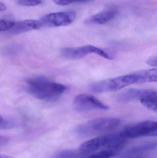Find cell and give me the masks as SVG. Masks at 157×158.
Masks as SVG:
<instances>
[{"label": "cell", "instance_id": "obj_26", "mask_svg": "<svg viewBox=\"0 0 157 158\" xmlns=\"http://www.w3.org/2000/svg\"><path fill=\"white\" fill-rule=\"evenodd\" d=\"M0 158H14L11 156H8V155H0Z\"/></svg>", "mask_w": 157, "mask_h": 158}, {"label": "cell", "instance_id": "obj_19", "mask_svg": "<svg viewBox=\"0 0 157 158\" xmlns=\"http://www.w3.org/2000/svg\"><path fill=\"white\" fill-rule=\"evenodd\" d=\"M53 2L57 5L65 6L72 4L71 0H53Z\"/></svg>", "mask_w": 157, "mask_h": 158}, {"label": "cell", "instance_id": "obj_14", "mask_svg": "<svg viewBox=\"0 0 157 158\" xmlns=\"http://www.w3.org/2000/svg\"><path fill=\"white\" fill-rule=\"evenodd\" d=\"M15 125L13 121L3 118L2 116L0 117V129L2 130H7L12 129Z\"/></svg>", "mask_w": 157, "mask_h": 158}, {"label": "cell", "instance_id": "obj_18", "mask_svg": "<svg viewBox=\"0 0 157 158\" xmlns=\"http://www.w3.org/2000/svg\"><path fill=\"white\" fill-rule=\"evenodd\" d=\"M77 153L75 151L67 150L60 152L55 156L54 158H75Z\"/></svg>", "mask_w": 157, "mask_h": 158}, {"label": "cell", "instance_id": "obj_21", "mask_svg": "<svg viewBox=\"0 0 157 158\" xmlns=\"http://www.w3.org/2000/svg\"><path fill=\"white\" fill-rule=\"evenodd\" d=\"M147 63L151 66H157V57L150 58Z\"/></svg>", "mask_w": 157, "mask_h": 158}, {"label": "cell", "instance_id": "obj_8", "mask_svg": "<svg viewBox=\"0 0 157 158\" xmlns=\"http://www.w3.org/2000/svg\"><path fill=\"white\" fill-rule=\"evenodd\" d=\"M76 16L74 11L56 12L43 15L40 19L43 26L59 27L67 26L73 23Z\"/></svg>", "mask_w": 157, "mask_h": 158}, {"label": "cell", "instance_id": "obj_13", "mask_svg": "<svg viewBox=\"0 0 157 158\" xmlns=\"http://www.w3.org/2000/svg\"><path fill=\"white\" fill-rule=\"evenodd\" d=\"M121 149H108L97 151L79 158H112L120 154Z\"/></svg>", "mask_w": 157, "mask_h": 158}, {"label": "cell", "instance_id": "obj_9", "mask_svg": "<svg viewBox=\"0 0 157 158\" xmlns=\"http://www.w3.org/2000/svg\"><path fill=\"white\" fill-rule=\"evenodd\" d=\"M43 25L40 20L26 19L15 22L14 26L7 31V33L10 35H18L27 31L39 29Z\"/></svg>", "mask_w": 157, "mask_h": 158}, {"label": "cell", "instance_id": "obj_10", "mask_svg": "<svg viewBox=\"0 0 157 158\" xmlns=\"http://www.w3.org/2000/svg\"><path fill=\"white\" fill-rule=\"evenodd\" d=\"M116 15V11L112 9L104 10L88 18L84 23L85 25H102L113 19Z\"/></svg>", "mask_w": 157, "mask_h": 158}, {"label": "cell", "instance_id": "obj_5", "mask_svg": "<svg viewBox=\"0 0 157 158\" xmlns=\"http://www.w3.org/2000/svg\"><path fill=\"white\" fill-rule=\"evenodd\" d=\"M119 134L125 139L157 136V121H145L124 128Z\"/></svg>", "mask_w": 157, "mask_h": 158}, {"label": "cell", "instance_id": "obj_3", "mask_svg": "<svg viewBox=\"0 0 157 158\" xmlns=\"http://www.w3.org/2000/svg\"><path fill=\"white\" fill-rule=\"evenodd\" d=\"M137 77L134 73L113 78L105 79L93 83L89 87L94 93L113 92L122 89L133 84L136 83Z\"/></svg>", "mask_w": 157, "mask_h": 158}, {"label": "cell", "instance_id": "obj_17", "mask_svg": "<svg viewBox=\"0 0 157 158\" xmlns=\"http://www.w3.org/2000/svg\"><path fill=\"white\" fill-rule=\"evenodd\" d=\"M140 101L143 106H144L149 110L157 112V101L143 99Z\"/></svg>", "mask_w": 157, "mask_h": 158}, {"label": "cell", "instance_id": "obj_2", "mask_svg": "<svg viewBox=\"0 0 157 158\" xmlns=\"http://www.w3.org/2000/svg\"><path fill=\"white\" fill-rule=\"evenodd\" d=\"M127 139L120 134H111L95 137L80 145V154L86 155L97 151L108 149H121L125 144Z\"/></svg>", "mask_w": 157, "mask_h": 158}, {"label": "cell", "instance_id": "obj_15", "mask_svg": "<svg viewBox=\"0 0 157 158\" xmlns=\"http://www.w3.org/2000/svg\"><path fill=\"white\" fill-rule=\"evenodd\" d=\"M15 22L12 20L1 19L0 20V31H8L14 26Z\"/></svg>", "mask_w": 157, "mask_h": 158}, {"label": "cell", "instance_id": "obj_11", "mask_svg": "<svg viewBox=\"0 0 157 158\" xmlns=\"http://www.w3.org/2000/svg\"><path fill=\"white\" fill-rule=\"evenodd\" d=\"M157 149V141L150 142L144 144L135 146L130 148L125 153L124 156L142 155L143 152Z\"/></svg>", "mask_w": 157, "mask_h": 158}, {"label": "cell", "instance_id": "obj_4", "mask_svg": "<svg viewBox=\"0 0 157 158\" xmlns=\"http://www.w3.org/2000/svg\"><path fill=\"white\" fill-rule=\"evenodd\" d=\"M120 123V120L117 118H98L80 125L77 131L83 135L108 132L116 129Z\"/></svg>", "mask_w": 157, "mask_h": 158}, {"label": "cell", "instance_id": "obj_24", "mask_svg": "<svg viewBox=\"0 0 157 158\" xmlns=\"http://www.w3.org/2000/svg\"><path fill=\"white\" fill-rule=\"evenodd\" d=\"M6 9V6L4 3L1 2L0 3V11L3 12V11H5Z\"/></svg>", "mask_w": 157, "mask_h": 158}, {"label": "cell", "instance_id": "obj_12", "mask_svg": "<svg viewBox=\"0 0 157 158\" xmlns=\"http://www.w3.org/2000/svg\"><path fill=\"white\" fill-rule=\"evenodd\" d=\"M134 73L137 76L138 83L157 82V68L142 70Z\"/></svg>", "mask_w": 157, "mask_h": 158}, {"label": "cell", "instance_id": "obj_6", "mask_svg": "<svg viewBox=\"0 0 157 158\" xmlns=\"http://www.w3.org/2000/svg\"><path fill=\"white\" fill-rule=\"evenodd\" d=\"M91 53L95 54L108 60L113 59L110 55L102 49L92 45H84L76 48L66 47L61 50L62 55L68 59H79Z\"/></svg>", "mask_w": 157, "mask_h": 158}, {"label": "cell", "instance_id": "obj_16", "mask_svg": "<svg viewBox=\"0 0 157 158\" xmlns=\"http://www.w3.org/2000/svg\"><path fill=\"white\" fill-rule=\"evenodd\" d=\"M16 2L22 6H31L38 5L42 2V0H15Z\"/></svg>", "mask_w": 157, "mask_h": 158}, {"label": "cell", "instance_id": "obj_22", "mask_svg": "<svg viewBox=\"0 0 157 158\" xmlns=\"http://www.w3.org/2000/svg\"><path fill=\"white\" fill-rule=\"evenodd\" d=\"M8 138L5 137V136H0V146L2 147V146L4 145L8 142Z\"/></svg>", "mask_w": 157, "mask_h": 158}, {"label": "cell", "instance_id": "obj_20", "mask_svg": "<svg viewBox=\"0 0 157 158\" xmlns=\"http://www.w3.org/2000/svg\"><path fill=\"white\" fill-rule=\"evenodd\" d=\"M146 99L157 101V91L150 90L148 94V97Z\"/></svg>", "mask_w": 157, "mask_h": 158}, {"label": "cell", "instance_id": "obj_25", "mask_svg": "<svg viewBox=\"0 0 157 158\" xmlns=\"http://www.w3.org/2000/svg\"><path fill=\"white\" fill-rule=\"evenodd\" d=\"M91 1L92 0H71L72 3L74 2H86Z\"/></svg>", "mask_w": 157, "mask_h": 158}, {"label": "cell", "instance_id": "obj_23", "mask_svg": "<svg viewBox=\"0 0 157 158\" xmlns=\"http://www.w3.org/2000/svg\"><path fill=\"white\" fill-rule=\"evenodd\" d=\"M123 158H143L142 155H134V156H124Z\"/></svg>", "mask_w": 157, "mask_h": 158}, {"label": "cell", "instance_id": "obj_1", "mask_svg": "<svg viewBox=\"0 0 157 158\" xmlns=\"http://www.w3.org/2000/svg\"><path fill=\"white\" fill-rule=\"evenodd\" d=\"M29 91L31 94L41 99L49 100L58 97L66 90L65 85L50 81L44 77L38 76L28 79Z\"/></svg>", "mask_w": 157, "mask_h": 158}, {"label": "cell", "instance_id": "obj_7", "mask_svg": "<svg viewBox=\"0 0 157 158\" xmlns=\"http://www.w3.org/2000/svg\"><path fill=\"white\" fill-rule=\"evenodd\" d=\"M73 107L77 111L84 112L91 110H107L109 107L92 95L81 94L75 97Z\"/></svg>", "mask_w": 157, "mask_h": 158}]
</instances>
